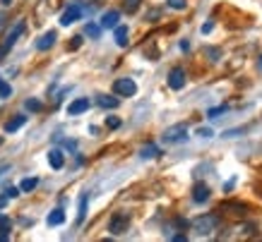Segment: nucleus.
<instances>
[{"label":"nucleus","instance_id":"f03ea898","mask_svg":"<svg viewBox=\"0 0 262 242\" xmlns=\"http://www.w3.org/2000/svg\"><path fill=\"white\" fill-rule=\"evenodd\" d=\"M127 228H130V216H127L125 211H118V214L111 216V221H109L111 235H123Z\"/></svg>","mask_w":262,"mask_h":242},{"label":"nucleus","instance_id":"20e7f679","mask_svg":"<svg viewBox=\"0 0 262 242\" xmlns=\"http://www.w3.org/2000/svg\"><path fill=\"white\" fill-rule=\"evenodd\" d=\"M113 91H116L118 96H135L137 94V84L130 77H120V79L113 82Z\"/></svg>","mask_w":262,"mask_h":242},{"label":"nucleus","instance_id":"f8f14e48","mask_svg":"<svg viewBox=\"0 0 262 242\" xmlns=\"http://www.w3.org/2000/svg\"><path fill=\"white\" fill-rule=\"evenodd\" d=\"M53 44H55V31H46L37 41V48L39 51H48V48H53Z\"/></svg>","mask_w":262,"mask_h":242},{"label":"nucleus","instance_id":"412c9836","mask_svg":"<svg viewBox=\"0 0 262 242\" xmlns=\"http://www.w3.org/2000/svg\"><path fill=\"white\" fill-rule=\"evenodd\" d=\"M84 34L89 36V38H99V36H101V24H94V22H89V24L84 27Z\"/></svg>","mask_w":262,"mask_h":242},{"label":"nucleus","instance_id":"473e14b6","mask_svg":"<svg viewBox=\"0 0 262 242\" xmlns=\"http://www.w3.org/2000/svg\"><path fill=\"white\" fill-rule=\"evenodd\" d=\"M65 149H70V151H75V149H77V142H73V139H68V142H65Z\"/></svg>","mask_w":262,"mask_h":242},{"label":"nucleus","instance_id":"4c0bfd02","mask_svg":"<svg viewBox=\"0 0 262 242\" xmlns=\"http://www.w3.org/2000/svg\"><path fill=\"white\" fill-rule=\"evenodd\" d=\"M0 144H3V137H0Z\"/></svg>","mask_w":262,"mask_h":242},{"label":"nucleus","instance_id":"6e6552de","mask_svg":"<svg viewBox=\"0 0 262 242\" xmlns=\"http://www.w3.org/2000/svg\"><path fill=\"white\" fill-rule=\"evenodd\" d=\"M89 99H75L70 106H68V115H82V113H87L89 110Z\"/></svg>","mask_w":262,"mask_h":242},{"label":"nucleus","instance_id":"9d476101","mask_svg":"<svg viewBox=\"0 0 262 242\" xmlns=\"http://www.w3.org/2000/svg\"><path fill=\"white\" fill-rule=\"evenodd\" d=\"M48 163H51V168H53V171H60V168L65 166L63 151H60V149H51V151H48Z\"/></svg>","mask_w":262,"mask_h":242},{"label":"nucleus","instance_id":"72a5a7b5","mask_svg":"<svg viewBox=\"0 0 262 242\" xmlns=\"http://www.w3.org/2000/svg\"><path fill=\"white\" fill-rule=\"evenodd\" d=\"M5 207H8V197H5V194H0V211H3Z\"/></svg>","mask_w":262,"mask_h":242},{"label":"nucleus","instance_id":"423d86ee","mask_svg":"<svg viewBox=\"0 0 262 242\" xmlns=\"http://www.w3.org/2000/svg\"><path fill=\"white\" fill-rule=\"evenodd\" d=\"M169 87H171L173 91H178L185 87V72H183L181 67H173V70L169 72Z\"/></svg>","mask_w":262,"mask_h":242},{"label":"nucleus","instance_id":"9b49d317","mask_svg":"<svg viewBox=\"0 0 262 242\" xmlns=\"http://www.w3.org/2000/svg\"><path fill=\"white\" fill-rule=\"evenodd\" d=\"M96 106H99V108H106V110H113V108H118V96L99 94V96H96Z\"/></svg>","mask_w":262,"mask_h":242},{"label":"nucleus","instance_id":"a878e982","mask_svg":"<svg viewBox=\"0 0 262 242\" xmlns=\"http://www.w3.org/2000/svg\"><path fill=\"white\" fill-rule=\"evenodd\" d=\"M166 5L173 10H185L188 8V0H166Z\"/></svg>","mask_w":262,"mask_h":242},{"label":"nucleus","instance_id":"393cba45","mask_svg":"<svg viewBox=\"0 0 262 242\" xmlns=\"http://www.w3.org/2000/svg\"><path fill=\"white\" fill-rule=\"evenodd\" d=\"M140 3H142V0H123V8H125V12H137Z\"/></svg>","mask_w":262,"mask_h":242},{"label":"nucleus","instance_id":"0eeeda50","mask_svg":"<svg viewBox=\"0 0 262 242\" xmlns=\"http://www.w3.org/2000/svg\"><path fill=\"white\" fill-rule=\"evenodd\" d=\"M80 17H82V8H80V5H70V8L63 12L60 24H63V27H70V24H75V22H77Z\"/></svg>","mask_w":262,"mask_h":242},{"label":"nucleus","instance_id":"ddd939ff","mask_svg":"<svg viewBox=\"0 0 262 242\" xmlns=\"http://www.w3.org/2000/svg\"><path fill=\"white\" fill-rule=\"evenodd\" d=\"M209 194H212V192H209L207 185H195V187H192V199H195L198 204H202V201H207Z\"/></svg>","mask_w":262,"mask_h":242},{"label":"nucleus","instance_id":"1a4fd4ad","mask_svg":"<svg viewBox=\"0 0 262 242\" xmlns=\"http://www.w3.org/2000/svg\"><path fill=\"white\" fill-rule=\"evenodd\" d=\"M118 19H120V12H118V10H109V12H104V17H101V29L118 27Z\"/></svg>","mask_w":262,"mask_h":242},{"label":"nucleus","instance_id":"7ed1b4c3","mask_svg":"<svg viewBox=\"0 0 262 242\" xmlns=\"http://www.w3.org/2000/svg\"><path fill=\"white\" fill-rule=\"evenodd\" d=\"M163 142L166 144H176V142H185L188 139V127L185 125H173L169 130H163Z\"/></svg>","mask_w":262,"mask_h":242},{"label":"nucleus","instance_id":"f704fd0d","mask_svg":"<svg viewBox=\"0 0 262 242\" xmlns=\"http://www.w3.org/2000/svg\"><path fill=\"white\" fill-rule=\"evenodd\" d=\"M12 3H15V0H0V5H5V8H10Z\"/></svg>","mask_w":262,"mask_h":242},{"label":"nucleus","instance_id":"dca6fc26","mask_svg":"<svg viewBox=\"0 0 262 242\" xmlns=\"http://www.w3.org/2000/svg\"><path fill=\"white\" fill-rule=\"evenodd\" d=\"M24 123H27V115H15L12 120H8V123H5V132H17Z\"/></svg>","mask_w":262,"mask_h":242},{"label":"nucleus","instance_id":"4468645a","mask_svg":"<svg viewBox=\"0 0 262 242\" xmlns=\"http://www.w3.org/2000/svg\"><path fill=\"white\" fill-rule=\"evenodd\" d=\"M221 209H224V211H231V214H236V216H243L245 211H248V207L241 204V201H224Z\"/></svg>","mask_w":262,"mask_h":242},{"label":"nucleus","instance_id":"f3484780","mask_svg":"<svg viewBox=\"0 0 262 242\" xmlns=\"http://www.w3.org/2000/svg\"><path fill=\"white\" fill-rule=\"evenodd\" d=\"M87 204H89V194H82V197H80V211H77V225L84 223V216H87Z\"/></svg>","mask_w":262,"mask_h":242},{"label":"nucleus","instance_id":"c9c22d12","mask_svg":"<svg viewBox=\"0 0 262 242\" xmlns=\"http://www.w3.org/2000/svg\"><path fill=\"white\" fill-rule=\"evenodd\" d=\"M3 171H5V168H0V175H3Z\"/></svg>","mask_w":262,"mask_h":242},{"label":"nucleus","instance_id":"7c9ffc66","mask_svg":"<svg viewBox=\"0 0 262 242\" xmlns=\"http://www.w3.org/2000/svg\"><path fill=\"white\" fill-rule=\"evenodd\" d=\"M82 46V36H75L73 41H70V51H75V48H80Z\"/></svg>","mask_w":262,"mask_h":242},{"label":"nucleus","instance_id":"bb28decb","mask_svg":"<svg viewBox=\"0 0 262 242\" xmlns=\"http://www.w3.org/2000/svg\"><path fill=\"white\" fill-rule=\"evenodd\" d=\"M226 110H228V108H226V106L209 108V110H207V117H219V115H221V113H226Z\"/></svg>","mask_w":262,"mask_h":242},{"label":"nucleus","instance_id":"c85d7f7f","mask_svg":"<svg viewBox=\"0 0 262 242\" xmlns=\"http://www.w3.org/2000/svg\"><path fill=\"white\" fill-rule=\"evenodd\" d=\"M198 135L202 137V139H209V137H214V132H212L209 127H200V130H198Z\"/></svg>","mask_w":262,"mask_h":242},{"label":"nucleus","instance_id":"a211bd4d","mask_svg":"<svg viewBox=\"0 0 262 242\" xmlns=\"http://www.w3.org/2000/svg\"><path fill=\"white\" fill-rule=\"evenodd\" d=\"M159 153H161V149H159L156 144H147V146H142L140 156H142V158H156Z\"/></svg>","mask_w":262,"mask_h":242},{"label":"nucleus","instance_id":"5701e85b","mask_svg":"<svg viewBox=\"0 0 262 242\" xmlns=\"http://www.w3.org/2000/svg\"><path fill=\"white\" fill-rule=\"evenodd\" d=\"M10 96H12V87H10L8 82L0 79V99L5 101V99H10Z\"/></svg>","mask_w":262,"mask_h":242},{"label":"nucleus","instance_id":"39448f33","mask_svg":"<svg viewBox=\"0 0 262 242\" xmlns=\"http://www.w3.org/2000/svg\"><path fill=\"white\" fill-rule=\"evenodd\" d=\"M24 29H27V24H24V19H19L15 27L8 31V36H5V41H3V46H8V48H12V46L17 44V38L22 34H24Z\"/></svg>","mask_w":262,"mask_h":242},{"label":"nucleus","instance_id":"f257e3e1","mask_svg":"<svg viewBox=\"0 0 262 242\" xmlns=\"http://www.w3.org/2000/svg\"><path fill=\"white\" fill-rule=\"evenodd\" d=\"M217 228H219V216L217 214L198 216V218L192 221V230H195L198 235H212Z\"/></svg>","mask_w":262,"mask_h":242},{"label":"nucleus","instance_id":"aec40b11","mask_svg":"<svg viewBox=\"0 0 262 242\" xmlns=\"http://www.w3.org/2000/svg\"><path fill=\"white\" fill-rule=\"evenodd\" d=\"M39 187V178H24L19 185V192H34Z\"/></svg>","mask_w":262,"mask_h":242},{"label":"nucleus","instance_id":"c756f323","mask_svg":"<svg viewBox=\"0 0 262 242\" xmlns=\"http://www.w3.org/2000/svg\"><path fill=\"white\" fill-rule=\"evenodd\" d=\"M17 194H19V187H8V189H5V197H8V199H15Z\"/></svg>","mask_w":262,"mask_h":242},{"label":"nucleus","instance_id":"2eb2a0df","mask_svg":"<svg viewBox=\"0 0 262 242\" xmlns=\"http://www.w3.org/2000/svg\"><path fill=\"white\" fill-rule=\"evenodd\" d=\"M46 223L48 225H63L65 223V211L63 209H53V211L48 214V218H46Z\"/></svg>","mask_w":262,"mask_h":242},{"label":"nucleus","instance_id":"2f4dec72","mask_svg":"<svg viewBox=\"0 0 262 242\" xmlns=\"http://www.w3.org/2000/svg\"><path fill=\"white\" fill-rule=\"evenodd\" d=\"M8 53H10V48H8V46H3V44H0V63L5 60V55H8Z\"/></svg>","mask_w":262,"mask_h":242},{"label":"nucleus","instance_id":"b1692460","mask_svg":"<svg viewBox=\"0 0 262 242\" xmlns=\"http://www.w3.org/2000/svg\"><path fill=\"white\" fill-rule=\"evenodd\" d=\"M10 228H12V221L5 214H0V233H10Z\"/></svg>","mask_w":262,"mask_h":242},{"label":"nucleus","instance_id":"cd10ccee","mask_svg":"<svg viewBox=\"0 0 262 242\" xmlns=\"http://www.w3.org/2000/svg\"><path fill=\"white\" fill-rule=\"evenodd\" d=\"M106 127H109V130H118V127H120V117L109 115L106 117Z\"/></svg>","mask_w":262,"mask_h":242},{"label":"nucleus","instance_id":"4be33fe9","mask_svg":"<svg viewBox=\"0 0 262 242\" xmlns=\"http://www.w3.org/2000/svg\"><path fill=\"white\" fill-rule=\"evenodd\" d=\"M24 108H27L29 113H39V110L44 108V103H41L39 99H27V101H24Z\"/></svg>","mask_w":262,"mask_h":242},{"label":"nucleus","instance_id":"6ab92c4d","mask_svg":"<svg viewBox=\"0 0 262 242\" xmlns=\"http://www.w3.org/2000/svg\"><path fill=\"white\" fill-rule=\"evenodd\" d=\"M116 31H113V38H116V44L123 48V46H127V27H113Z\"/></svg>","mask_w":262,"mask_h":242},{"label":"nucleus","instance_id":"e433bc0d","mask_svg":"<svg viewBox=\"0 0 262 242\" xmlns=\"http://www.w3.org/2000/svg\"><path fill=\"white\" fill-rule=\"evenodd\" d=\"M260 67H262V58H260Z\"/></svg>","mask_w":262,"mask_h":242}]
</instances>
